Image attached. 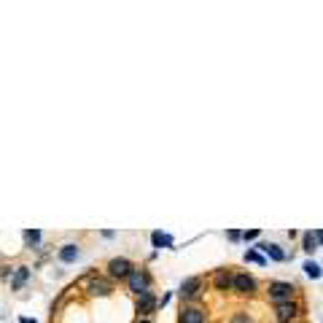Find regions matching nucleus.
I'll list each match as a JSON object with an SVG mask.
<instances>
[{
  "instance_id": "f257e3e1",
  "label": "nucleus",
  "mask_w": 323,
  "mask_h": 323,
  "mask_svg": "<svg viewBox=\"0 0 323 323\" xmlns=\"http://www.w3.org/2000/svg\"><path fill=\"white\" fill-rule=\"evenodd\" d=\"M81 286L87 288L89 294H95V296H108L110 291H113V286H110L108 280H103L100 275H95V272H92V275H87V278L81 280Z\"/></svg>"
},
{
  "instance_id": "f03ea898",
  "label": "nucleus",
  "mask_w": 323,
  "mask_h": 323,
  "mask_svg": "<svg viewBox=\"0 0 323 323\" xmlns=\"http://www.w3.org/2000/svg\"><path fill=\"white\" fill-rule=\"evenodd\" d=\"M296 288L291 286V283H283V280H275L269 283V299L275 302V305H280V302H291Z\"/></svg>"
},
{
  "instance_id": "7ed1b4c3",
  "label": "nucleus",
  "mask_w": 323,
  "mask_h": 323,
  "mask_svg": "<svg viewBox=\"0 0 323 323\" xmlns=\"http://www.w3.org/2000/svg\"><path fill=\"white\" fill-rule=\"evenodd\" d=\"M132 261L129 259H124V256H118V259H110L108 261V272H110V278H129V272H132Z\"/></svg>"
},
{
  "instance_id": "20e7f679",
  "label": "nucleus",
  "mask_w": 323,
  "mask_h": 323,
  "mask_svg": "<svg viewBox=\"0 0 323 323\" xmlns=\"http://www.w3.org/2000/svg\"><path fill=\"white\" fill-rule=\"evenodd\" d=\"M127 280H129V291H132V294L140 296V294L148 291V275L143 272V269H132Z\"/></svg>"
},
{
  "instance_id": "39448f33",
  "label": "nucleus",
  "mask_w": 323,
  "mask_h": 323,
  "mask_svg": "<svg viewBox=\"0 0 323 323\" xmlns=\"http://www.w3.org/2000/svg\"><path fill=\"white\" fill-rule=\"evenodd\" d=\"M156 307H159V299L154 296V291H146V294H140V296H137V305H135V310H137L140 315H151Z\"/></svg>"
},
{
  "instance_id": "423d86ee",
  "label": "nucleus",
  "mask_w": 323,
  "mask_h": 323,
  "mask_svg": "<svg viewBox=\"0 0 323 323\" xmlns=\"http://www.w3.org/2000/svg\"><path fill=\"white\" fill-rule=\"evenodd\" d=\"M232 288L240 294H253L256 291V280L250 278V275L240 272V275H232Z\"/></svg>"
},
{
  "instance_id": "0eeeda50",
  "label": "nucleus",
  "mask_w": 323,
  "mask_h": 323,
  "mask_svg": "<svg viewBox=\"0 0 323 323\" xmlns=\"http://www.w3.org/2000/svg\"><path fill=\"white\" fill-rule=\"evenodd\" d=\"M181 323H205V310L202 307H183Z\"/></svg>"
},
{
  "instance_id": "6e6552de",
  "label": "nucleus",
  "mask_w": 323,
  "mask_h": 323,
  "mask_svg": "<svg viewBox=\"0 0 323 323\" xmlns=\"http://www.w3.org/2000/svg\"><path fill=\"white\" fill-rule=\"evenodd\" d=\"M200 288H202V278H189V280H183V286H181V296L183 299H194V296L200 294Z\"/></svg>"
},
{
  "instance_id": "1a4fd4ad",
  "label": "nucleus",
  "mask_w": 323,
  "mask_h": 323,
  "mask_svg": "<svg viewBox=\"0 0 323 323\" xmlns=\"http://www.w3.org/2000/svg\"><path fill=\"white\" fill-rule=\"evenodd\" d=\"M78 256H81V250H78L76 242H68V245L59 248V261H62V264H73Z\"/></svg>"
},
{
  "instance_id": "9d476101",
  "label": "nucleus",
  "mask_w": 323,
  "mask_h": 323,
  "mask_svg": "<svg viewBox=\"0 0 323 323\" xmlns=\"http://www.w3.org/2000/svg\"><path fill=\"white\" fill-rule=\"evenodd\" d=\"M296 313H299V310H296L294 302H280V305H278V318H280V323H291V321L296 318Z\"/></svg>"
},
{
  "instance_id": "9b49d317",
  "label": "nucleus",
  "mask_w": 323,
  "mask_h": 323,
  "mask_svg": "<svg viewBox=\"0 0 323 323\" xmlns=\"http://www.w3.org/2000/svg\"><path fill=\"white\" fill-rule=\"evenodd\" d=\"M259 250H261V253H267L272 261H286V253H283L280 245H275V242H261Z\"/></svg>"
},
{
  "instance_id": "f8f14e48",
  "label": "nucleus",
  "mask_w": 323,
  "mask_h": 323,
  "mask_svg": "<svg viewBox=\"0 0 323 323\" xmlns=\"http://www.w3.org/2000/svg\"><path fill=\"white\" fill-rule=\"evenodd\" d=\"M321 248V229H313V232H305V250L313 253V250Z\"/></svg>"
},
{
  "instance_id": "ddd939ff",
  "label": "nucleus",
  "mask_w": 323,
  "mask_h": 323,
  "mask_svg": "<svg viewBox=\"0 0 323 323\" xmlns=\"http://www.w3.org/2000/svg\"><path fill=\"white\" fill-rule=\"evenodd\" d=\"M213 283H215V288H218V291H226V288H232V275H229L226 269H218V272H215V278H213Z\"/></svg>"
},
{
  "instance_id": "4468645a",
  "label": "nucleus",
  "mask_w": 323,
  "mask_h": 323,
  "mask_svg": "<svg viewBox=\"0 0 323 323\" xmlns=\"http://www.w3.org/2000/svg\"><path fill=\"white\" fill-rule=\"evenodd\" d=\"M151 242H154V248H173L175 245V240L164 232H154L151 234Z\"/></svg>"
},
{
  "instance_id": "2eb2a0df",
  "label": "nucleus",
  "mask_w": 323,
  "mask_h": 323,
  "mask_svg": "<svg viewBox=\"0 0 323 323\" xmlns=\"http://www.w3.org/2000/svg\"><path fill=\"white\" fill-rule=\"evenodd\" d=\"M27 278H30V269H27V267H16V275H14V280H11V288H14V291H19V288L27 283Z\"/></svg>"
},
{
  "instance_id": "dca6fc26",
  "label": "nucleus",
  "mask_w": 323,
  "mask_h": 323,
  "mask_svg": "<svg viewBox=\"0 0 323 323\" xmlns=\"http://www.w3.org/2000/svg\"><path fill=\"white\" fill-rule=\"evenodd\" d=\"M24 242H27L30 248L41 245V232H38V229H27V232H24Z\"/></svg>"
},
{
  "instance_id": "f3484780",
  "label": "nucleus",
  "mask_w": 323,
  "mask_h": 323,
  "mask_svg": "<svg viewBox=\"0 0 323 323\" xmlns=\"http://www.w3.org/2000/svg\"><path fill=\"white\" fill-rule=\"evenodd\" d=\"M305 272H307V278H315V280L321 278V267L315 264V261H307V264H305Z\"/></svg>"
},
{
  "instance_id": "a211bd4d",
  "label": "nucleus",
  "mask_w": 323,
  "mask_h": 323,
  "mask_svg": "<svg viewBox=\"0 0 323 323\" xmlns=\"http://www.w3.org/2000/svg\"><path fill=\"white\" fill-rule=\"evenodd\" d=\"M245 261H256V264H267V259L259 250H245Z\"/></svg>"
},
{
  "instance_id": "6ab92c4d",
  "label": "nucleus",
  "mask_w": 323,
  "mask_h": 323,
  "mask_svg": "<svg viewBox=\"0 0 323 323\" xmlns=\"http://www.w3.org/2000/svg\"><path fill=\"white\" fill-rule=\"evenodd\" d=\"M240 240H245V242L259 240V229H250V232H242V234H240Z\"/></svg>"
},
{
  "instance_id": "aec40b11",
  "label": "nucleus",
  "mask_w": 323,
  "mask_h": 323,
  "mask_svg": "<svg viewBox=\"0 0 323 323\" xmlns=\"http://www.w3.org/2000/svg\"><path fill=\"white\" fill-rule=\"evenodd\" d=\"M229 323H253V321L248 318V313H237V315H234V318L229 321Z\"/></svg>"
},
{
  "instance_id": "412c9836",
  "label": "nucleus",
  "mask_w": 323,
  "mask_h": 323,
  "mask_svg": "<svg viewBox=\"0 0 323 323\" xmlns=\"http://www.w3.org/2000/svg\"><path fill=\"white\" fill-rule=\"evenodd\" d=\"M226 237H229L232 242H237V240H240V232H237V229H232V232H226Z\"/></svg>"
},
{
  "instance_id": "4be33fe9",
  "label": "nucleus",
  "mask_w": 323,
  "mask_h": 323,
  "mask_svg": "<svg viewBox=\"0 0 323 323\" xmlns=\"http://www.w3.org/2000/svg\"><path fill=\"white\" fill-rule=\"evenodd\" d=\"M19 323H38V321H30V318H19Z\"/></svg>"
},
{
  "instance_id": "5701e85b",
  "label": "nucleus",
  "mask_w": 323,
  "mask_h": 323,
  "mask_svg": "<svg viewBox=\"0 0 323 323\" xmlns=\"http://www.w3.org/2000/svg\"><path fill=\"white\" fill-rule=\"evenodd\" d=\"M137 323H151V321H148V318H143V321H137Z\"/></svg>"
}]
</instances>
